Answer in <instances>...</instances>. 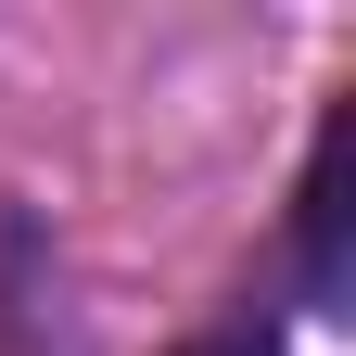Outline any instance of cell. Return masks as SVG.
<instances>
[{
  "instance_id": "1",
  "label": "cell",
  "mask_w": 356,
  "mask_h": 356,
  "mask_svg": "<svg viewBox=\"0 0 356 356\" xmlns=\"http://www.w3.org/2000/svg\"><path fill=\"white\" fill-rule=\"evenodd\" d=\"M293 242H305V293H343V115L318 127V153H305V191H293Z\"/></svg>"
},
{
  "instance_id": "2",
  "label": "cell",
  "mask_w": 356,
  "mask_h": 356,
  "mask_svg": "<svg viewBox=\"0 0 356 356\" xmlns=\"http://www.w3.org/2000/svg\"><path fill=\"white\" fill-rule=\"evenodd\" d=\"M191 356H280V343H267V318H254V305H242V318H216Z\"/></svg>"
}]
</instances>
